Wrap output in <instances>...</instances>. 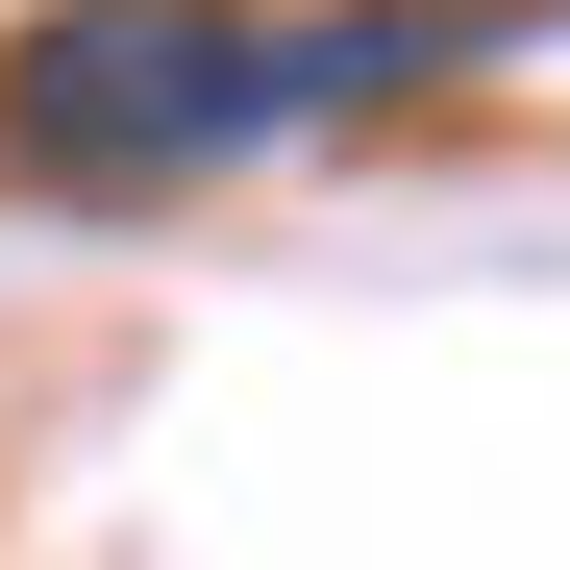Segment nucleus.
I'll use <instances>...</instances> for the list:
<instances>
[{
	"label": "nucleus",
	"instance_id": "nucleus-1",
	"mask_svg": "<svg viewBox=\"0 0 570 570\" xmlns=\"http://www.w3.org/2000/svg\"><path fill=\"white\" fill-rule=\"evenodd\" d=\"M323 125V0H50L0 50V174L50 199H174Z\"/></svg>",
	"mask_w": 570,
	"mask_h": 570
}]
</instances>
